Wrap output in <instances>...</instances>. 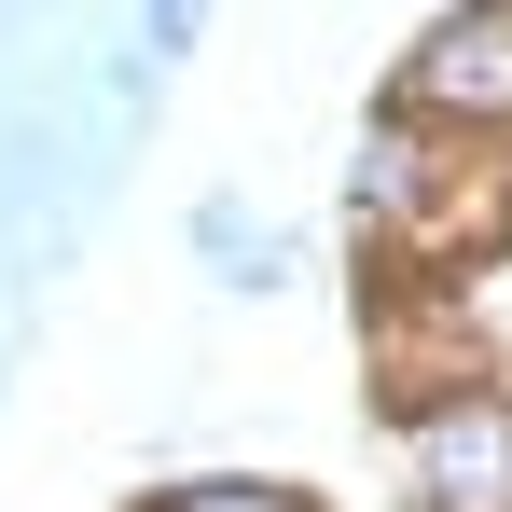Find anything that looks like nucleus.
I'll list each match as a JSON object with an SVG mask.
<instances>
[{
	"mask_svg": "<svg viewBox=\"0 0 512 512\" xmlns=\"http://www.w3.org/2000/svg\"><path fill=\"white\" fill-rule=\"evenodd\" d=\"M416 471L443 512H512V402H457L416 429Z\"/></svg>",
	"mask_w": 512,
	"mask_h": 512,
	"instance_id": "f257e3e1",
	"label": "nucleus"
},
{
	"mask_svg": "<svg viewBox=\"0 0 512 512\" xmlns=\"http://www.w3.org/2000/svg\"><path fill=\"white\" fill-rule=\"evenodd\" d=\"M416 97L429 111H512V14H457L416 56Z\"/></svg>",
	"mask_w": 512,
	"mask_h": 512,
	"instance_id": "f03ea898",
	"label": "nucleus"
},
{
	"mask_svg": "<svg viewBox=\"0 0 512 512\" xmlns=\"http://www.w3.org/2000/svg\"><path fill=\"white\" fill-rule=\"evenodd\" d=\"M167 512H291L277 485H194V499H167Z\"/></svg>",
	"mask_w": 512,
	"mask_h": 512,
	"instance_id": "7ed1b4c3",
	"label": "nucleus"
},
{
	"mask_svg": "<svg viewBox=\"0 0 512 512\" xmlns=\"http://www.w3.org/2000/svg\"><path fill=\"white\" fill-rule=\"evenodd\" d=\"M194 42V0H153V56H180Z\"/></svg>",
	"mask_w": 512,
	"mask_h": 512,
	"instance_id": "20e7f679",
	"label": "nucleus"
}]
</instances>
